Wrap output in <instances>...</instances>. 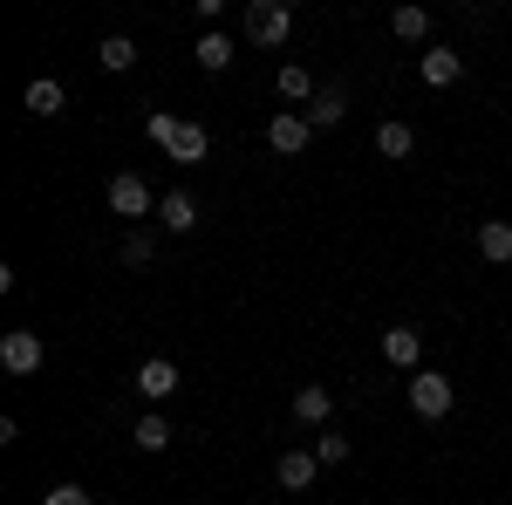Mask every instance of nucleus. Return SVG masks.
Masks as SVG:
<instances>
[{"instance_id":"obj_19","label":"nucleus","mask_w":512,"mask_h":505,"mask_svg":"<svg viewBox=\"0 0 512 505\" xmlns=\"http://www.w3.org/2000/svg\"><path fill=\"white\" fill-rule=\"evenodd\" d=\"M390 28H396V41H431V7H396Z\"/></svg>"},{"instance_id":"obj_11","label":"nucleus","mask_w":512,"mask_h":505,"mask_svg":"<svg viewBox=\"0 0 512 505\" xmlns=\"http://www.w3.org/2000/svg\"><path fill=\"white\" fill-rule=\"evenodd\" d=\"M315 471H321L315 451H280L274 478H280V492H308V485H315Z\"/></svg>"},{"instance_id":"obj_24","label":"nucleus","mask_w":512,"mask_h":505,"mask_svg":"<svg viewBox=\"0 0 512 505\" xmlns=\"http://www.w3.org/2000/svg\"><path fill=\"white\" fill-rule=\"evenodd\" d=\"M144 137H151V144H171V137H178V117H171V110H151V117H144Z\"/></svg>"},{"instance_id":"obj_16","label":"nucleus","mask_w":512,"mask_h":505,"mask_svg":"<svg viewBox=\"0 0 512 505\" xmlns=\"http://www.w3.org/2000/svg\"><path fill=\"white\" fill-rule=\"evenodd\" d=\"M171 437H178V430L164 424L158 410H144V417H137V430H130V444H137L144 458H158V451H171Z\"/></svg>"},{"instance_id":"obj_4","label":"nucleus","mask_w":512,"mask_h":505,"mask_svg":"<svg viewBox=\"0 0 512 505\" xmlns=\"http://www.w3.org/2000/svg\"><path fill=\"white\" fill-rule=\"evenodd\" d=\"M110 212H117V219H151V185H144L137 171H117V178H110Z\"/></svg>"},{"instance_id":"obj_21","label":"nucleus","mask_w":512,"mask_h":505,"mask_svg":"<svg viewBox=\"0 0 512 505\" xmlns=\"http://www.w3.org/2000/svg\"><path fill=\"white\" fill-rule=\"evenodd\" d=\"M198 69H205V76L233 69V41H226V35H198Z\"/></svg>"},{"instance_id":"obj_3","label":"nucleus","mask_w":512,"mask_h":505,"mask_svg":"<svg viewBox=\"0 0 512 505\" xmlns=\"http://www.w3.org/2000/svg\"><path fill=\"white\" fill-rule=\"evenodd\" d=\"M0 369H7V376H35L41 369V335L35 328H7V335H0Z\"/></svg>"},{"instance_id":"obj_7","label":"nucleus","mask_w":512,"mask_h":505,"mask_svg":"<svg viewBox=\"0 0 512 505\" xmlns=\"http://www.w3.org/2000/svg\"><path fill=\"white\" fill-rule=\"evenodd\" d=\"M383 362H396V369H424V328H383Z\"/></svg>"},{"instance_id":"obj_13","label":"nucleus","mask_w":512,"mask_h":505,"mask_svg":"<svg viewBox=\"0 0 512 505\" xmlns=\"http://www.w3.org/2000/svg\"><path fill=\"white\" fill-rule=\"evenodd\" d=\"M478 260L512 267V219H478Z\"/></svg>"},{"instance_id":"obj_9","label":"nucleus","mask_w":512,"mask_h":505,"mask_svg":"<svg viewBox=\"0 0 512 505\" xmlns=\"http://www.w3.org/2000/svg\"><path fill=\"white\" fill-rule=\"evenodd\" d=\"M21 103H28V117H41V123H48V117H62V103H69V89H62L55 76H35L28 89H21Z\"/></svg>"},{"instance_id":"obj_25","label":"nucleus","mask_w":512,"mask_h":505,"mask_svg":"<svg viewBox=\"0 0 512 505\" xmlns=\"http://www.w3.org/2000/svg\"><path fill=\"white\" fill-rule=\"evenodd\" d=\"M41 505H96L82 485H55V492H41Z\"/></svg>"},{"instance_id":"obj_6","label":"nucleus","mask_w":512,"mask_h":505,"mask_svg":"<svg viewBox=\"0 0 512 505\" xmlns=\"http://www.w3.org/2000/svg\"><path fill=\"white\" fill-rule=\"evenodd\" d=\"M328 417H335V389H328V383H301V389H294V424L328 430Z\"/></svg>"},{"instance_id":"obj_5","label":"nucleus","mask_w":512,"mask_h":505,"mask_svg":"<svg viewBox=\"0 0 512 505\" xmlns=\"http://www.w3.org/2000/svg\"><path fill=\"white\" fill-rule=\"evenodd\" d=\"M137 396H144V403H164V396H178V362H171V355H151V362H137Z\"/></svg>"},{"instance_id":"obj_2","label":"nucleus","mask_w":512,"mask_h":505,"mask_svg":"<svg viewBox=\"0 0 512 505\" xmlns=\"http://www.w3.org/2000/svg\"><path fill=\"white\" fill-rule=\"evenodd\" d=\"M287 28H294L287 0H253V7H246V41H253V48H280Z\"/></svg>"},{"instance_id":"obj_14","label":"nucleus","mask_w":512,"mask_h":505,"mask_svg":"<svg viewBox=\"0 0 512 505\" xmlns=\"http://www.w3.org/2000/svg\"><path fill=\"white\" fill-rule=\"evenodd\" d=\"M205 151H212L205 123H185V117H178V137L164 144V157H171V164H205Z\"/></svg>"},{"instance_id":"obj_20","label":"nucleus","mask_w":512,"mask_h":505,"mask_svg":"<svg viewBox=\"0 0 512 505\" xmlns=\"http://www.w3.org/2000/svg\"><path fill=\"white\" fill-rule=\"evenodd\" d=\"M376 151L390 157V164H396V157H410V151H417V130H410V123H383V130H376Z\"/></svg>"},{"instance_id":"obj_8","label":"nucleus","mask_w":512,"mask_h":505,"mask_svg":"<svg viewBox=\"0 0 512 505\" xmlns=\"http://www.w3.org/2000/svg\"><path fill=\"white\" fill-rule=\"evenodd\" d=\"M308 137H315V123L301 117V110H280L274 123H267V144H274L280 157H294V151H308Z\"/></svg>"},{"instance_id":"obj_12","label":"nucleus","mask_w":512,"mask_h":505,"mask_svg":"<svg viewBox=\"0 0 512 505\" xmlns=\"http://www.w3.org/2000/svg\"><path fill=\"white\" fill-rule=\"evenodd\" d=\"M417 69H424V89H451V82L465 76V55H458V48H424Z\"/></svg>"},{"instance_id":"obj_17","label":"nucleus","mask_w":512,"mask_h":505,"mask_svg":"<svg viewBox=\"0 0 512 505\" xmlns=\"http://www.w3.org/2000/svg\"><path fill=\"white\" fill-rule=\"evenodd\" d=\"M96 62H103L110 76L137 69V41H130V35H103V41H96Z\"/></svg>"},{"instance_id":"obj_10","label":"nucleus","mask_w":512,"mask_h":505,"mask_svg":"<svg viewBox=\"0 0 512 505\" xmlns=\"http://www.w3.org/2000/svg\"><path fill=\"white\" fill-rule=\"evenodd\" d=\"M301 117L315 123V130H335V123L349 117V89H342V82H321V96L301 110Z\"/></svg>"},{"instance_id":"obj_15","label":"nucleus","mask_w":512,"mask_h":505,"mask_svg":"<svg viewBox=\"0 0 512 505\" xmlns=\"http://www.w3.org/2000/svg\"><path fill=\"white\" fill-rule=\"evenodd\" d=\"M158 226L164 233H192L198 226V198L192 192H164L158 198Z\"/></svg>"},{"instance_id":"obj_18","label":"nucleus","mask_w":512,"mask_h":505,"mask_svg":"<svg viewBox=\"0 0 512 505\" xmlns=\"http://www.w3.org/2000/svg\"><path fill=\"white\" fill-rule=\"evenodd\" d=\"M274 89L287 96V103H315V96H321V89H315V76H308L301 62H287V69L274 76Z\"/></svg>"},{"instance_id":"obj_1","label":"nucleus","mask_w":512,"mask_h":505,"mask_svg":"<svg viewBox=\"0 0 512 505\" xmlns=\"http://www.w3.org/2000/svg\"><path fill=\"white\" fill-rule=\"evenodd\" d=\"M403 396H410V410H417L424 424H437V417H451V403H458V389H451V376H437V369H417V376L403 383Z\"/></svg>"},{"instance_id":"obj_22","label":"nucleus","mask_w":512,"mask_h":505,"mask_svg":"<svg viewBox=\"0 0 512 505\" xmlns=\"http://www.w3.org/2000/svg\"><path fill=\"white\" fill-rule=\"evenodd\" d=\"M308 451H315L321 465H349V451H355V444L342 437V430H315V444H308Z\"/></svg>"},{"instance_id":"obj_23","label":"nucleus","mask_w":512,"mask_h":505,"mask_svg":"<svg viewBox=\"0 0 512 505\" xmlns=\"http://www.w3.org/2000/svg\"><path fill=\"white\" fill-rule=\"evenodd\" d=\"M151 253H158V233H144V226H137V233L123 239V267H144Z\"/></svg>"}]
</instances>
